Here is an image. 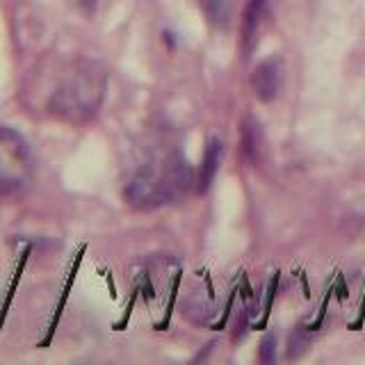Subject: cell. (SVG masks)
<instances>
[{
    "label": "cell",
    "instance_id": "cell-5",
    "mask_svg": "<svg viewBox=\"0 0 365 365\" xmlns=\"http://www.w3.org/2000/svg\"><path fill=\"white\" fill-rule=\"evenodd\" d=\"M267 9V0H249L247 11H245V21H242V51L249 53L254 48V43L258 39V28L262 23Z\"/></svg>",
    "mask_w": 365,
    "mask_h": 365
},
{
    "label": "cell",
    "instance_id": "cell-2",
    "mask_svg": "<svg viewBox=\"0 0 365 365\" xmlns=\"http://www.w3.org/2000/svg\"><path fill=\"white\" fill-rule=\"evenodd\" d=\"M190 182L192 174L187 169V163L180 155L171 153L158 160V163L146 165L130 180L125 197L137 208H155V205L180 199L187 192Z\"/></svg>",
    "mask_w": 365,
    "mask_h": 365
},
{
    "label": "cell",
    "instance_id": "cell-7",
    "mask_svg": "<svg viewBox=\"0 0 365 365\" xmlns=\"http://www.w3.org/2000/svg\"><path fill=\"white\" fill-rule=\"evenodd\" d=\"M199 5H201V9L205 11V14H208L210 21L220 23L224 19V7H226L224 0H199Z\"/></svg>",
    "mask_w": 365,
    "mask_h": 365
},
{
    "label": "cell",
    "instance_id": "cell-6",
    "mask_svg": "<svg viewBox=\"0 0 365 365\" xmlns=\"http://www.w3.org/2000/svg\"><path fill=\"white\" fill-rule=\"evenodd\" d=\"M220 158H222V144L220 140H212L205 148L203 155V169H201V178H199V192H205L210 187V182L217 174V167H220Z\"/></svg>",
    "mask_w": 365,
    "mask_h": 365
},
{
    "label": "cell",
    "instance_id": "cell-3",
    "mask_svg": "<svg viewBox=\"0 0 365 365\" xmlns=\"http://www.w3.org/2000/svg\"><path fill=\"white\" fill-rule=\"evenodd\" d=\"M32 180L28 142L11 128H0V205L19 199Z\"/></svg>",
    "mask_w": 365,
    "mask_h": 365
},
{
    "label": "cell",
    "instance_id": "cell-8",
    "mask_svg": "<svg viewBox=\"0 0 365 365\" xmlns=\"http://www.w3.org/2000/svg\"><path fill=\"white\" fill-rule=\"evenodd\" d=\"M260 361L262 363H274V336H267L260 342Z\"/></svg>",
    "mask_w": 365,
    "mask_h": 365
},
{
    "label": "cell",
    "instance_id": "cell-4",
    "mask_svg": "<svg viewBox=\"0 0 365 365\" xmlns=\"http://www.w3.org/2000/svg\"><path fill=\"white\" fill-rule=\"evenodd\" d=\"M283 83V62L281 57H269V60L260 62L254 73H251V87H254V94L262 103H272L279 96Z\"/></svg>",
    "mask_w": 365,
    "mask_h": 365
},
{
    "label": "cell",
    "instance_id": "cell-1",
    "mask_svg": "<svg viewBox=\"0 0 365 365\" xmlns=\"http://www.w3.org/2000/svg\"><path fill=\"white\" fill-rule=\"evenodd\" d=\"M108 73L98 62L78 60L57 85L48 101V110L64 121L80 123L91 119L106 98Z\"/></svg>",
    "mask_w": 365,
    "mask_h": 365
}]
</instances>
